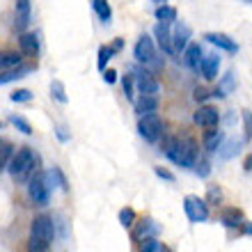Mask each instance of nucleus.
Masks as SVG:
<instances>
[{
	"label": "nucleus",
	"instance_id": "c03bdc74",
	"mask_svg": "<svg viewBox=\"0 0 252 252\" xmlns=\"http://www.w3.org/2000/svg\"><path fill=\"white\" fill-rule=\"evenodd\" d=\"M243 170H246V172H250V170H252V154L248 156L246 160H243Z\"/></svg>",
	"mask_w": 252,
	"mask_h": 252
},
{
	"label": "nucleus",
	"instance_id": "c9c22d12",
	"mask_svg": "<svg viewBox=\"0 0 252 252\" xmlns=\"http://www.w3.org/2000/svg\"><path fill=\"white\" fill-rule=\"evenodd\" d=\"M9 99L14 103H28V101H32V92L30 90H16V92L9 94Z\"/></svg>",
	"mask_w": 252,
	"mask_h": 252
},
{
	"label": "nucleus",
	"instance_id": "b1692460",
	"mask_svg": "<svg viewBox=\"0 0 252 252\" xmlns=\"http://www.w3.org/2000/svg\"><path fill=\"white\" fill-rule=\"evenodd\" d=\"M154 14H156V19L163 21V23H174V21H177V9H174L172 5H165V2H160Z\"/></svg>",
	"mask_w": 252,
	"mask_h": 252
},
{
	"label": "nucleus",
	"instance_id": "2f4dec72",
	"mask_svg": "<svg viewBox=\"0 0 252 252\" xmlns=\"http://www.w3.org/2000/svg\"><path fill=\"white\" fill-rule=\"evenodd\" d=\"M243 145L252 142V113L250 110H243Z\"/></svg>",
	"mask_w": 252,
	"mask_h": 252
},
{
	"label": "nucleus",
	"instance_id": "f03ea898",
	"mask_svg": "<svg viewBox=\"0 0 252 252\" xmlns=\"http://www.w3.org/2000/svg\"><path fill=\"white\" fill-rule=\"evenodd\" d=\"M165 156L179 167H195V163L199 160V147L192 138H179L174 149L167 152Z\"/></svg>",
	"mask_w": 252,
	"mask_h": 252
},
{
	"label": "nucleus",
	"instance_id": "4468645a",
	"mask_svg": "<svg viewBox=\"0 0 252 252\" xmlns=\"http://www.w3.org/2000/svg\"><path fill=\"white\" fill-rule=\"evenodd\" d=\"M190 28L186 26V23H177V28H174L172 32V48L174 53H184L186 51V46L190 44Z\"/></svg>",
	"mask_w": 252,
	"mask_h": 252
},
{
	"label": "nucleus",
	"instance_id": "ddd939ff",
	"mask_svg": "<svg viewBox=\"0 0 252 252\" xmlns=\"http://www.w3.org/2000/svg\"><path fill=\"white\" fill-rule=\"evenodd\" d=\"M204 39L209 41V44H213V46L227 51V53H236V51H239V44H236V41H234L229 34H225V32H206Z\"/></svg>",
	"mask_w": 252,
	"mask_h": 252
},
{
	"label": "nucleus",
	"instance_id": "49530a36",
	"mask_svg": "<svg viewBox=\"0 0 252 252\" xmlns=\"http://www.w3.org/2000/svg\"><path fill=\"white\" fill-rule=\"evenodd\" d=\"M156 2H167V0H156Z\"/></svg>",
	"mask_w": 252,
	"mask_h": 252
},
{
	"label": "nucleus",
	"instance_id": "bb28decb",
	"mask_svg": "<svg viewBox=\"0 0 252 252\" xmlns=\"http://www.w3.org/2000/svg\"><path fill=\"white\" fill-rule=\"evenodd\" d=\"M9 124H12L16 131L23 133V135H32V126H30V122H28L26 117H21V115H9Z\"/></svg>",
	"mask_w": 252,
	"mask_h": 252
},
{
	"label": "nucleus",
	"instance_id": "7c9ffc66",
	"mask_svg": "<svg viewBox=\"0 0 252 252\" xmlns=\"http://www.w3.org/2000/svg\"><path fill=\"white\" fill-rule=\"evenodd\" d=\"M51 94H53V99L60 101V103H66V101H69L66 90H64V85H62V80H53V83H51Z\"/></svg>",
	"mask_w": 252,
	"mask_h": 252
},
{
	"label": "nucleus",
	"instance_id": "a211bd4d",
	"mask_svg": "<svg viewBox=\"0 0 252 252\" xmlns=\"http://www.w3.org/2000/svg\"><path fill=\"white\" fill-rule=\"evenodd\" d=\"M202 58H204V51L199 44H188L186 51H184V62L190 66L192 71L199 73V64H202Z\"/></svg>",
	"mask_w": 252,
	"mask_h": 252
},
{
	"label": "nucleus",
	"instance_id": "4be33fe9",
	"mask_svg": "<svg viewBox=\"0 0 252 252\" xmlns=\"http://www.w3.org/2000/svg\"><path fill=\"white\" fill-rule=\"evenodd\" d=\"M23 64V53L21 51H2L0 53V71L14 69V66Z\"/></svg>",
	"mask_w": 252,
	"mask_h": 252
},
{
	"label": "nucleus",
	"instance_id": "cd10ccee",
	"mask_svg": "<svg viewBox=\"0 0 252 252\" xmlns=\"http://www.w3.org/2000/svg\"><path fill=\"white\" fill-rule=\"evenodd\" d=\"M122 87H124V96L128 101H135L133 96H135V73H126V76H122Z\"/></svg>",
	"mask_w": 252,
	"mask_h": 252
},
{
	"label": "nucleus",
	"instance_id": "9b49d317",
	"mask_svg": "<svg viewBox=\"0 0 252 252\" xmlns=\"http://www.w3.org/2000/svg\"><path fill=\"white\" fill-rule=\"evenodd\" d=\"M30 16H32L30 0H16V5H14V28L19 32H26V28L30 26Z\"/></svg>",
	"mask_w": 252,
	"mask_h": 252
},
{
	"label": "nucleus",
	"instance_id": "e433bc0d",
	"mask_svg": "<svg viewBox=\"0 0 252 252\" xmlns=\"http://www.w3.org/2000/svg\"><path fill=\"white\" fill-rule=\"evenodd\" d=\"M220 199H222V192H220V188L216 186H209V192H206V204H220Z\"/></svg>",
	"mask_w": 252,
	"mask_h": 252
},
{
	"label": "nucleus",
	"instance_id": "a878e982",
	"mask_svg": "<svg viewBox=\"0 0 252 252\" xmlns=\"http://www.w3.org/2000/svg\"><path fill=\"white\" fill-rule=\"evenodd\" d=\"M12 154H14V145L0 138V172L7 170V163H9V158H12Z\"/></svg>",
	"mask_w": 252,
	"mask_h": 252
},
{
	"label": "nucleus",
	"instance_id": "72a5a7b5",
	"mask_svg": "<svg viewBox=\"0 0 252 252\" xmlns=\"http://www.w3.org/2000/svg\"><path fill=\"white\" fill-rule=\"evenodd\" d=\"M51 250V243H46V241L41 239H28V252H48Z\"/></svg>",
	"mask_w": 252,
	"mask_h": 252
},
{
	"label": "nucleus",
	"instance_id": "4c0bfd02",
	"mask_svg": "<svg viewBox=\"0 0 252 252\" xmlns=\"http://www.w3.org/2000/svg\"><path fill=\"white\" fill-rule=\"evenodd\" d=\"M195 172H197V177H202V179H204V177H209V174H211V165H209V160H197V163H195Z\"/></svg>",
	"mask_w": 252,
	"mask_h": 252
},
{
	"label": "nucleus",
	"instance_id": "aec40b11",
	"mask_svg": "<svg viewBox=\"0 0 252 252\" xmlns=\"http://www.w3.org/2000/svg\"><path fill=\"white\" fill-rule=\"evenodd\" d=\"M220 222L229 229H236V227H243L246 225V218H243V213L239 209H225V211L220 213Z\"/></svg>",
	"mask_w": 252,
	"mask_h": 252
},
{
	"label": "nucleus",
	"instance_id": "5701e85b",
	"mask_svg": "<svg viewBox=\"0 0 252 252\" xmlns=\"http://www.w3.org/2000/svg\"><path fill=\"white\" fill-rule=\"evenodd\" d=\"M239 149H241V142H234V140H227L225 138V142H222V145H220V149H218V158L220 160L234 158V156L239 154Z\"/></svg>",
	"mask_w": 252,
	"mask_h": 252
},
{
	"label": "nucleus",
	"instance_id": "a18cd8bd",
	"mask_svg": "<svg viewBox=\"0 0 252 252\" xmlns=\"http://www.w3.org/2000/svg\"><path fill=\"white\" fill-rule=\"evenodd\" d=\"M243 229H246V232L252 236V222H246V225H243Z\"/></svg>",
	"mask_w": 252,
	"mask_h": 252
},
{
	"label": "nucleus",
	"instance_id": "37998d69",
	"mask_svg": "<svg viewBox=\"0 0 252 252\" xmlns=\"http://www.w3.org/2000/svg\"><path fill=\"white\" fill-rule=\"evenodd\" d=\"M66 128H62V126H58V138L62 140V142H66V140H69V133H64Z\"/></svg>",
	"mask_w": 252,
	"mask_h": 252
},
{
	"label": "nucleus",
	"instance_id": "79ce46f5",
	"mask_svg": "<svg viewBox=\"0 0 252 252\" xmlns=\"http://www.w3.org/2000/svg\"><path fill=\"white\" fill-rule=\"evenodd\" d=\"M122 46H124V41H122V39H115L113 46H110V51H113V53H117V51H122Z\"/></svg>",
	"mask_w": 252,
	"mask_h": 252
},
{
	"label": "nucleus",
	"instance_id": "de8ad7c7",
	"mask_svg": "<svg viewBox=\"0 0 252 252\" xmlns=\"http://www.w3.org/2000/svg\"><path fill=\"white\" fill-rule=\"evenodd\" d=\"M0 128H2V122H0Z\"/></svg>",
	"mask_w": 252,
	"mask_h": 252
},
{
	"label": "nucleus",
	"instance_id": "6e6552de",
	"mask_svg": "<svg viewBox=\"0 0 252 252\" xmlns=\"http://www.w3.org/2000/svg\"><path fill=\"white\" fill-rule=\"evenodd\" d=\"M135 90L140 94H158L160 85H158V80H156V76H154V71L138 69L135 71Z\"/></svg>",
	"mask_w": 252,
	"mask_h": 252
},
{
	"label": "nucleus",
	"instance_id": "39448f33",
	"mask_svg": "<svg viewBox=\"0 0 252 252\" xmlns=\"http://www.w3.org/2000/svg\"><path fill=\"white\" fill-rule=\"evenodd\" d=\"M138 133L147 142H158L163 138V120H160L156 113L142 115L138 122Z\"/></svg>",
	"mask_w": 252,
	"mask_h": 252
},
{
	"label": "nucleus",
	"instance_id": "473e14b6",
	"mask_svg": "<svg viewBox=\"0 0 252 252\" xmlns=\"http://www.w3.org/2000/svg\"><path fill=\"white\" fill-rule=\"evenodd\" d=\"M160 243L156 236H145V239L140 241V252H158Z\"/></svg>",
	"mask_w": 252,
	"mask_h": 252
},
{
	"label": "nucleus",
	"instance_id": "423d86ee",
	"mask_svg": "<svg viewBox=\"0 0 252 252\" xmlns=\"http://www.w3.org/2000/svg\"><path fill=\"white\" fill-rule=\"evenodd\" d=\"M30 236L32 239H41L46 243H53L55 239V225H53V218L41 213V216H34V220L30 222Z\"/></svg>",
	"mask_w": 252,
	"mask_h": 252
},
{
	"label": "nucleus",
	"instance_id": "c85d7f7f",
	"mask_svg": "<svg viewBox=\"0 0 252 252\" xmlns=\"http://www.w3.org/2000/svg\"><path fill=\"white\" fill-rule=\"evenodd\" d=\"M120 225L124 227V229H131L133 225H135V209H131V206H124L120 211Z\"/></svg>",
	"mask_w": 252,
	"mask_h": 252
},
{
	"label": "nucleus",
	"instance_id": "6ab92c4d",
	"mask_svg": "<svg viewBox=\"0 0 252 252\" xmlns=\"http://www.w3.org/2000/svg\"><path fill=\"white\" fill-rule=\"evenodd\" d=\"M30 71H34L32 64H19V66H14V69H5V71H0V85L14 83V80H19V78H23V76H28Z\"/></svg>",
	"mask_w": 252,
	"mask_h": 252
},
{
	"label": "nucleus",
	"instance_id": "dca6fc26",
	"mask_svg": "<svg viewBox=\"0 0 252 252\" xmlns=\"http://www.w3.org/2000/svg\"><path fill=\"white\" fill-rule=\"evenodd\" d=\"M19 51L28 58H34L39 53V37L34 32H21L19 37Z\"/></svg>",
	"mask_w": 252,
	"mask_h": 252
},
{
	"label": "nucleus",
	"instance_id": "ea45409f",
	"mask_svg": "<svg viewBox=\"0 0 252 252\" xmlns=\"http://www.w3.org/2000/svg\"><path fill=\"white\" fill-rule=\"evenodd\" d=\"M192 96H195V101H206L211 94H209L206 87H195V90H192Z\"/></svg>",
	"mask_w": 252,
	"mask_h": 252
},
{
	"label": "nucleus",
	"instance_id": "f257e3e1",
	"mask_svg": "<svg viewBox=\"0 0 252 252\" xmlns=\"http://www.w3.org/2000/svg\"><path fill=\"white\" fill-rule=\"evenodd\" d=\"M37 165H39L37 152L30 147H19V149H14L12 158L7 163V172L14 181H28L37 172Z\"/></svg>",
	"mask_w": 252,
	"mask_h": 252
},
{
	"label": "nucleus",
	"instance_id": "20e7f679",
	"mask_svg": "<svg viewBox=\"0 0 252 252\" xmlns=\"http://www.w3.org/2000/svg\"><path fill=\"white\" fill-rule=\"evenodd\" d=\"M133 58L140 62V64L147 66H160V62L156 60V41L149 37V34H142L135 46H133Z\"/></svg>",
	"mask_w": 252,
	"mask_h": 252
},
{
	"label": "nucleus",
	"instance_id": "393cba45",
	"mask_svg": "<svg viewBox=\"0 0 252 252\" xmlns=\"http://www.w3.org/2000/svg\"><path fill=\"white\" fill-rule=\"evenodd\" d=\"M92 7H94V12H96V16H99L103 23H110V19H113V9H110V5H108V0H92Z\"/></svg>",
	"mask_w": 252,
	"mask_h": 252
},
{
	"label": "nucleus",
	"instance_id": "0eeeda50",
	"mask_svg": "<svg viewBox=\"0 0 252 252\" xmlns=\"http://www.w3.org/2000/svg\"><path fill=\"white\" fill-rule=\"evenodd\" d=\"M184 211L190 222H206L209 220V204L206 199H199L197 195H188L184 199Z\"/></svg>",
	"mask_w": 252,
	"mask_h": 252
},
{
	"label": "nucleus",
	"instance_id": "a19ab883",
	"mask_svg": "<svg viewBox=\"0 0 252 252\" xmlns=\"http://www.w3.org/2000/svg\"><path fill=\"white\" fill-rule=\"evenodd\" d=\"M103 80H106L108 85H113L115 80H117V71H115V69H106V71H103Z\"/></svg>",
	"mask_w": 252,
	"mask_h": 252
},
{
	"label": "nucleus",
	"instance_id": "f704fd0d",
	"mask_svg": "<svg viewBox=\"0 0 252 252\" xmlns=\"http://www.w3.org/2000/svg\"><path fill=\"white\" fill-rule=\"evenodd\" d=\"M113 51H110V46H101L99 48V60H96V66H99L101 71H106V64H108V60L113 58Z\"/></svg>",
	"mask_w": 252,
	"mask_h": 252
},
{
	"label": "nucleus",
	"instance_id": "58836bf2",
	"mask_svg": "<svg viewBox=\"0 0 252 252\" xmlns=\"http://www.w3.org/2000/svg\"><path fill=\"white\" fill-rule=\"evenodd\" d=\"M154 172H156V177H160V179H165V181H174L177 177H174L170 170H165V167H154Z\"/></svg>",
	"mask_w": 252,
	"mask_h": 252
},
{
	"label": "nucleus",
	"instance_id": "2eb2a0df",
	"mask_svg": "<svg viewBox=\"0 0 252 252\" xmlns=\"http://www.w3.org/2000/svg\"><path fill=\"white\" fill-rule=\"evenodd\" d=\"M225 131H220V128H206V133H204V140H202V145H204V149L209 154H216L220 149V145L225 142Z\"/></svg>",
	"mask_w": 252,
	"mask_h": 252
},
{
	"label": "nucleus",
	"instance_id": "412c9836",
	"mask_svg": "<svg viewBox=\"0 0 252 252\" xmlns=\"http://www.w3.org/2000/svg\"><path fill=\"white\" fill-rule=\"evenodd\" d=\"M158 232H160V227L156 225L152 218H145V220H142V222L138 225V229L133 232V239H135V241H142L145 236H156Z\"/></svg>",
	"mask_w": 252,
	"mask_h": 252
},
{
	"label": "nucleus",
	"instance_id": "c756f323",
	"mask_svg": "<svg viewBox=\"0 0 252 252\" xmlns=\"http://www.w3.org/2000/svg\"><path fill=\"white\" fill-rule=\"evenodd\" d=\"M218 90L222 94H229V92H234V90H236V80H234V73L232 71H227L225 76H222V78H220V83H218Z\"/></svg>",
	"mask_w": 252,
	"mask_h": 252
},
{
	"label": "nucleus",
	"instance_id": "9d476101",
	"mask_svg": "<svg viewBox=\"0 0 252 252\" xmlns=\"http://www.w3.org/2000/svg\"><path fill=\"white\" fill-rule=\"evenodd\" d=\"M192 122L197 126H202V128H213V126L220 124V113L218 108L213 106H199L197 113L192 115Z\"/></svg>",
	"mask_w": 252,
	"mask_h": 252
},
{
	"label": "nucleus",
	"instance_id": "f3484780",
	"mask_svg": "<svg viewBox=\"0 0 252 252\" xmlns=\"http://www.w3.org/2000/svg\"><path fill=\"white\" fill-rule=\"evenodd\" d=\"M133 108H135V113L140 117L149 113H156L158 110V99H156V94H140V99L133 101Z\"/></svg>",
	"mask_w": 252,
	"mask_h": 252
},
{
	"label": "nucleus",
	"instance_id": "f8f14e48",
	"mask_svg": "<svg viewBox=\"0 0 252 252\" xmlns=\"http://www.w3.org/2000/svg\"><path fill=\"white\" fill-rule=\"evenodd\" d=\"M220 71V55L218 53H206L199 64V73L204 76V80H216Z\"/></svg>",
	"mask_w": 252,
	"mask_h": 252
},
{
	"label": "nucleus",
	"instance_id": "1a4fd4ad",
	"mask_svg": "<svg viewBox=\"0 0 252 252\" xmlns=\"http://www.w3.org/2000/svg\"><path fill=\"white\" fill-rule=\"evenodd\" d=\"M170 26H172V23H163V21H158V23H156V28H154L156 44H158V48L165 55H174V48H172V30H170Z\"/></svg>",
	"mask_w": 252,
	"mask_h": 252
},
{
	"label": "nucleus",
	"instance_id": "7ed1b4c3",
	"mask_svg": "<svg viewBox=\"0 0 252 252\" xmlns=\"http://www.w3.org/2000/svg\"><path fill=\"white\" fill-rule=\"evenodd\" d=\"M51 184H48V177L46 172H41V170H37V172L28 179V197H30V202H32L34 206H46L48 202H51Z\"/></svg>",
	"mask_w": 252,
	"mask_h": 252
}]
</instances>
